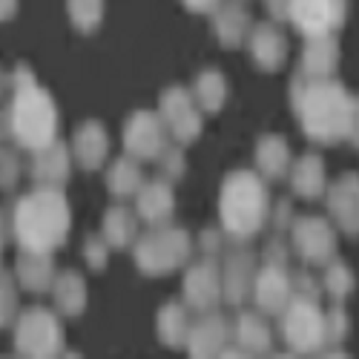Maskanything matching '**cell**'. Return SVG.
<instances>
[{"label": "cell", "mask_w": 359, "mask_h": 359, "mask_svg": "<svg viewBox=\"0 0 359 359\" xmlns=\"http://www.w3.org/2000/svg\"><path fill=\"white\" fill-rule=\"evenodd\" d=\"M170 130L164 124L161 112L156 109H135L124 121V153L138 161H158V156L170 147Z\"/></svg>", "instance_id": "cell-9"}, {"label": "cell", "mask_w": 359, "mask_h": 359, "mask_svg": "<svg viewBox=\"0 0 359 359\" xmlns=\"http://www.w3.org/2000/svg\"><path fill=\"white\" fill-rule=\"evenodd\" d=\"M267 313L256 311H238L236 322H233V342L242 348L248 356H262L271 353L273 348V331L264 319Z\"/></svg>", "instance_id": "cell-23"}, {"label": "cell", "mask_w": 359, "mask_h": 359, "mask_svg": "<svg viewBox=\"0 0 359 359\" xmlns=\"http://www.w3.org/2000/svg\"><path fill=\"white\" fill-rule=\"evenodd\" d=\"M248 52L256 69L262 72H279L287 61V41L282 35V29L267 20V23H256L253 32L248 38Z\"/></svg>", "instance_id": "cell-17"}, {"label": "cell", "mask_w": 359, "mask_h": 359, "mask_svg": "<svg viewBox=\"0 0 359 359\" xmlns=\"http://www.w3.org/2000/svg\"><path fill=\"white\" fill-rule=\"evenodd\" d=\"M290 193L296 198H319L327 193V172H325V158L319 153H305L302 158H296L290 172Z\"/></svg>", "instance_id": "cell-25"}, {"label": "cell", "mask_w": 359, "mask_h": 359, "mask_svg": "<svg viewBox=\"0 0 359 359\" xmlns=\"http://www.w3.org/2000/svg\"><path fill=\"white\" fill-rule=\"evenodd\" d=\"M290 107L308 141L322 147L348 141L353 98L339 81L296 72L290 81Z\"/></svg>", "instance_id": "cell-1"}, {"label": "cell", "mask_w": 359, "mask_h": 359, "mask_svg": "<svg viewBox=\"0 0 359 359\" xmlns=\"http://www.w3.org/2000/svg\"><path fill=\"white\" fill-rule=\"evenodd\" d=\"M224 238H227V233L219 227V230H201L198 233V248H201V253L204 256H219L222 253V248H224Z\"/></svg>", "instance_id": "cell-40"}, {"label": "cell", "mask_w": 359, "mask_h": 359, "mask_svg": "<svg viewBox=\"0 0 359 359\" xmlns=\"http://www.w3.org/2000/svg\"><path fill=\"white\" fill-rule=\"evenodd\" d=\"M351 313L342 308V302H337L331 311L325 313V327H327V345H342L351 337Z\"/></svg>", "instance_id": "cell-36"}, {"label": "cell", "mask_w": 359, "mask_h": 359, "mask_svg": "<svg viewBox=\"0 0 359 359\" xmlns=\"http://www.w3.org/2000/svg\"><path fill=\"white\" fill-rule=\"evenodd\" d=\"M83 262H86V267L89 271H104L107 267V262H109V253H112V245L107 242V238L101 236V233H93V236H86L83 238Z\"/></svg>", "instance_id": "cell-37"}, {"label": "cell", "mask_w": 359, "mask_h": 359, "mask_svg": "<svg viewBox=\"0 0 359 359\" xmlns=\"http://www.w3.org/2000/svg\"><path fill=\"white\" fill-rule=\"evenodd\" d=\"M271 216L267 178L259 170H233L219 190V227L233 242H250Z\"/></svg>", "instance_id": "cell-4"}, {"label": "cell", "mask_w": 359, "mask_h": 359, "mask_svg": "<svg viewBox=\"0 0 359 359\" xmlns=\"http://www.w3.org/2000/svg\"><path fill=\"white\" fill-rule=\"evenodd\" d=\"M279 331L293 353H316L327 345L325 313L316 299L293 296L290 305L279 313Z\"/></svg>", "instance_id": "cell-7"}, {"label": "cell", "mask_w": 359, "mask_h": 359, "mask_svg": "<svg viewBox=\"0 0 359 359\" xmlns=\"http://www.w3.org/2000/svg\"><path fill=\"white\" fill-rule=\"evenodd\" d=\"M182 4L190 9V12H196V15H207V12H213L222 0H182Z\"/></svg>", "instance_id": "cell-45"}, {"label": "cell", "mask_w": 359, "mask_h": 359, "mask_svg": "<svg viewBox=\"0 0 359 359\" xmlns=\"http://www.w3.org/2000/svg\"><path fill=\"white\" fill-rule=\"evenodd\" d=\"M210 15H213V35L222 49H238L248 43L253 32V18L245 9V4L227 0V4H219Z\"/></svg>", "instance_id": "cell-21"}, {"label": "cell", "mask_w": 359, "mask_h": 359, "mask_svg": "<svg viewBox=\"0 0 359 359\" xmlns=\"http://www.w3.org/2000/svg\"><path fill=\"white\" fill-rule=\"evenodd\" d=\"M52 302H55V311L61 316H81L86 311V302H89V290H86V282L78 271H61L52 285Z\"/></svg>", "instance_id": "cell-29"}, {"label": "cell", "mask_w": 359, "mask_h": 359, "mask_svg": "<svg viewBox=\"0 0 359 359\" xmlns=\"http://www.w3.org/2000/svg\"><path fill=\"white\" fill-rule=\"evenodd\" d=\"M337 224L325 216H299L290 227L293 253L311 267H325L337 259Z\"/></svg>", "instance_id": "cell-8"}, {"label": "cell", "mask_w": 359, "mask_h": 359, "mask_svg": "<svg viewBox=\"0 0 359 359\" xmlns=\"http://www.w3.org/2000/svg\"><path fill=\"white\" fill-rule=\"evenodd\" d=\"M259 273V256L248 248L230 250L222 262V282H224V305L242 308L253 296V282Z\"/></svg>", "instance_id": "cell-13"}, {"label": "cell", "mask_w": 359, "mask_h": 359, "mask_svg": "<svg viewBox=\"0 0 359 359\" xmlns=\"http://www.w3.org/2000/svg\"><path fill=\"white\" fill-rule=\"evenodd\" d=\"M327 216L351 238H359V172H342L327 184Z\"/></svg>", "instance_id": "cell-15"}, {"label": "cell", "mask_w": 359, "mask_h": 359, "mask_svg": "<svg viewBox=\"0 0 359 359\" xmlns=\"http://www.w3.org/2000/svg\"><path fill=\"white\" fill-rule=\"evenodd\" d=\"M264 9L271 15V20H287L290 0H264Z\"/></svg>", "instance_id": "cell-43"}, {"label": "cell", "mask_w": 359, "mask_h": 359, "mask_svg": "<svg viewBox=\"0 0 359 359\" xmlns=\"http://www.w3.org/2000/svg\"><path fill=\"white\" fill-rule=\"evenodd\" d=\"M339 57H342V49L337 35H311L305 38V46H302L299 72L308 78H334Z\"/></svg>", "instance_id": "cell-22"}, {"label": "cell", "mask_w": 359, "mask_h": 359, "mask_svg": "<svg viewBox=\"0 0 359 359\" xmlns=\"http://www.w3.org/2000/svg\"><path fill=\"white\" fill-rule=\"evenodd\" d=\"M135 213H138V219L149 230L172 224V216H175V193H172V184L164 182V178L147 182L141 187V193L135 196Z\"/></svg>", "instance_id": "cell-19"}, {"label": "cell", "mask_w": 359, "mask_h": 359, "mask_svg": "<svg viewBox=\"0 0 359 359\" xmlns=\"http://www.w3.org/2000/svg\"><path fill=\"white\" fill-rule=\"evenodd\" d=\"M253 305L267 313V316H279L293 299V276L287 273V267L282 264H259V273L253 282Z\"/></svg>", "instance_id": "cell-14"}, {"label": "cell", "mask_w": 359, "mask_h": 359, "mask_svg": "<svg viewBox=\"0 0 359 359\" xmlns=\"http://www.w3.org/2000/svg\"><path fill=\"white\" fill-rule=\"evenodd\" d=\"M141 164L144 161H138L133 156H121V158H115L107 167L104 182H107V190H109V196L115 201H127V198H135L141 193V187L147 184Z\"/></svg>", "instance_id": "cell-27"}, {"label": "cell", "mask_w": 359, "mask_h": 359, "mask_svg": "<svg viewBox=\"0 0 359 359\" xmlns=\"http://www.w3.org/2000/svg\"><path fill=\"white\" fill-rule=\"evenodd\" d=\"M253 158H256V170L259 175H264L267 182H279L285 178L293 167V158H290V147L282 135L276 133H267L256 141V149H253Z\"/></svg>", "instance_id": "cell-26"}, {"label": "cell", "mask_w": 359, "mask_h": 359, "mask_svg": "<svg viewBox=\"0 0 359 359\" xmlns=\"http://www.w3.org/2000/svg\"><path fill=\"white\" fill-rule=\"evenodd\" d=\"M138 213L130 210L124 204H112L109 210L104 213V222H101V236L112 245V250H127V248H135L138 242Z\"/></svg>", "instance_id": "cell-30"}, {"label": "cell", "mask_w": 359, "mask_h": 359, "mask_svg": "<svg viewBox=\"0 0 359 359\" xmlns=\"http://www.w3.org/2000/svg\"><path fill=\"white\" fill-rule=\"evenodd\" d=\"M20 285L15 279V273H6L4 271V290H0V305H4V313H0V322H4V327H12L15 319L20 316L18 305H20Z\"/></svg>", "instance_id": "cell-35"}, {"label": "cell", "mask_w": 359, "mask_h": 359, "mask_svg": "<svg viewBox=\"0 0 359 359\" xmlns=\"http://www.w3.org/2000/svg\"><path fill=\"white\" fill-rule=\"evenodd\" d=\"M12 342L18 356H57L64 351V325L61 313L49 308H29L12 325Z\"/></svg>", "instance_id": "cell-6"}, {"label": "cell", "mask_w": 359, "mask_h": 359, "mask_svg": "<svg viewBox=\"0 0 359 359\" xmlns=\"http://www.w3.org/2000/svg\"><path fill=\"white\" fill-rule=\"evenodd\" d=\"M193 95H196V104L204 109V115H213V112H222L227 95H230V86H227V78L219 72V69H204L196 75L193 81Z\"/></svg>", "instance_id": "cell-31"}, {"label": "cell", "mask_w": 359, "mask_h": 359, "mask_svg": "<svg viewBox=\"0 0 359 359\" xmlns=\"http://www.w3.org/2000/svg\"><path fill=\"white\" fill-rule=\"evenodd\" d=\"M348 141L351 147L359 149V95L353 98V112H351V130H348Z\"/></svg>", "instance_id": "cell-44"}, {"label": "cell", "mask_w": 359, "mask_h": 359, "mask_svg": "<svg viewBox=\"0 0 359 359\" xmlns=\"http://www.w3.org/2000/svg\"><path fill=\"white\" fill-rule=\"evenodd\" d=\"M182 299L196 313L216 311L224 302V282H222V262L216 256H201L187 264L182 279Z\"/></svg>", "instance_id": "cell-10"}, {"label": "cell", "mask_w": 359, "mask_h": 359, "mask_svg": "<svg viewBox=\"0 0 359 359\" xmlns=\"http://www.w3.org/2000/svg\"><path fill=\"white\" fill-rule=\"evenodd\" d=\"M4 121L12 144L29 153L57 141V127H61L57 104L52 93L35 81V72L23 64L9 75V107Z\"/></svg>", "instance_id": "cell-2"}, {"label": "cell", "mask_w": 359, "mask_h": 359, "mask_svg": "<svg viewBox=\"0 0 359 359\" xmlns=\"http://www.w3.org/2000/svg\"><path fill=\"white\" fill-rule=\"evenodd\" d=\"M322 285H316V279L311 273H296L293 276V296H305V299H316L319 302V296H322Z\"/></svg>", "instance_id": "cell-41"}, {"label": "cell", "mask_w": 359, "mask_h": 359, "mask_svg": "<svg viewBox=\"0 0 359 359\" xmlns=\"http://www.w3.org/2000/svg\"><path fill=\"white\" fill-rule=\"evenodd\" d=\"M0 167H4V172H0V182H4V190H12L18 184L20 178V158L12 147H4V156H0Z\"/></svg>", "instance_id": "cell-39"}, {"label": "cell", "mask_w": 359, "mask_h": 359, "mask_svg": "<svg viewBox=\"0 0 359 359\" xmlns=\"http://www.w3.org/2000/svg\"><path fill=\"white\" fill-rule=\"evenodd\" d=\"M290 253H293V248H287V245H285V238H282V236H273V238H267L264 248H262V262L287 267Z\"/></svg>", "instance_id": "cell-38"}, {"label": "cell", "mask_w": 359, "mask_h": 359, "mask_svg": "<svg viewBox=\"0 0 359 359\" xmlns=\"http://www.w3.org/2000/svg\"><path fill=\"white\" fill-rule=\"evenodd\" d=\"M18 15V0H0V18L12 20Z\"/></svg>", "instance_id": "cell-46"}, {"label": "cell", "mask_w": 359, "mask_h": 359, "mask_svg": "<svg viewBox=\"0 0 359 359\" xmlns=\"http://www.w3.org/2000/svg\"><path fill=\"white\" fill-rule=\"evenodd\" d=\"M12 273H15V279H18V285L23 290L35 293V296L52 293V285L57 279L52 253H26V250H20Z\"/></svg>", "instance_id": "cell-24"}, {"label": "cell", "mask_w": 359, "mask_h": 359, "mask_svg": "<svg viewBox=\"0 0 359 359\" xmlns=\"http://www.w3.org/2000/svg\"><path fill=\"white\" fill-rule=\"evenodd\" d=\"M158 112H161L175 144L190 147L193 141H198V135L204 130V109L196 104L193 89H187V86L164 89L158 98Z\"/></svg>", "instance_id": "cell-11"}, {"label": "cell", "mask_w": 359, "mask_h": 359, "mask_svg": "<svg viewBox=\"0 0 359 359\" xmlns=\"http://www.w3.org/2000/svg\"><path fill=\"white\" fill-rule=\"evenodd\" d=\"M187 170V153H184V144H170L164 153L158 156V178L175 184L184 178Z\"/></svg>", "instance_id": "cell-34"}, {"label": "cell", "mask_w": 359, "mask_h": 359, "mask_svg": "<svg viewBox=\"0 0 359 359\" xmlns=\"http://www.w3.org/2000/svg\"><path fill=\"white\" fill-rule=\"evenodd\" d=\"M67 15L78 32L89 35L104 20V0H67Z\"/></svg>", "instance_id": "cell-33"}, {"label": "cell", "mask_w": 359, "mask_h": 359, "mask_svg": "<svg viewBox=\"0 0 359 359\" xmlns=\"http://www.w3.org/2000/svg\"><path fill=\"white\" fill-rule=\"evenodd\" d=\"M345 18H348V0H290V12H287V20L305 38L339 32L345 26Z\"/></svg>", "instance_id": "cell-12"}, {"label": "cell", "mask_w": 359, "mask_h": 359, "mask_svg": "<svg viewBox=\"0 0 359 359\" xmlns=\"http://www.w3.org/2000/svg\"><path fill=\"white\" fill-rule=\"evenodd\" d=\"M322 290L334 299V302H345V299L356 290V273L351 271V264L342 259H331L325 264L322 273Z\"/></svg>", "instance_id": "cell-32"}, {"label": "cell", "mask_w": 359, "mask_h": 359, "mask_svg": "<svg viewBox=\"0 0 359 359\" xmlns=\"http://www.w3.org/2000/svg\"><path fill=\"white\" fill-rule=\"evenodd\" d=\"M72 147L64 141H52L41 149H35L29 158V175H32L35 187H67L69 175H72Z\"/></svg>", "instance_id": "cell-16"}, {"label": "cell", "mask_w": 359, "mask_h": 359, "mask_svg": "<svg viewBox=\"0 0 359 359\" xmlns=\"http://www.w3.org/2000/svg\"><path fill=\"white\" fill-rule=\"evenodd\" d=\"M72 156H75V164L83 170V172H95L107 164V156H109V135H107V127L101 121H83L75 133H72Z\"/></svg>", "instance_id": "cell-20"}, {"label": "cell", "mask_w": 359, "mask_h": 359, "mask_svg": "<svg viewBox=\"0 0 359 359\" xmlns=\"http://www.w3.org/2000/svg\"><path fill=\"white\" fill-rule=\"evenodd\" d=\"M233 327L227 325V319L216 311L201 313L198 322H193L190 327V339H187V353L196 359L204 356H222V351L230 345Z\"/></svg>", "instance_id": "cell-18"}, {"label": "cell", "mask_w": 359, "mask_h": 359, "mask_svg": "<svg viewBox=\"0 0 359 359\" xmlns=\"http://www.w3.org/2000/svg\"><path fill=\"white\" fill-rule=\"evenodd\" d=\"M190 308L184 302H167L156 316V337L164 348H187L190 339Z\"/></svg>", "instance_id": "cell-28"}, {"label": "cell", "mask_w": 359, "mask_h": 359, "mask_svg": "<svg viewBox=\"0 0 359 359\" xmlns=\"http://www.w3.org/2000/svg\"><path fill=\"white\" fill-rule=\"evenodd\" d=\"M12 238L26 253H55L69 236V201L61 187H35L15 201Z\"/></svg>", "instance_id": "cell-3"}, {"label": "cell", "mask_w": 359, "mask_h": 359, "mask_svg": "<svg viewBox=\"0 0 359 359\" xmlns=\"http://www.w3.org/2000/svg\"><path fill=\"white\" fill-rule=\"evenodd\" d=\"M293 204L285 198V201H279L276 204V210H273V224H276V230H290L293 227Z\"/></svg>", "instance_id": "cell-42"}, {"label": "cell", "mask_w": 359, "mask_h": 359, "mask_svg": "<svg viewBox=\"0 0 359 359\" xmlns=\"http://www.w3.org/2000/svg\"><path fill=\"white\" fill-rule=\"evenodd\" d=\"M193 256V236L182 227H153L147 236H141L133 248V262L138 273L158 279L178 267H184Z\"/></svg>", "instance_id": "cell-5"}]
</instances>
